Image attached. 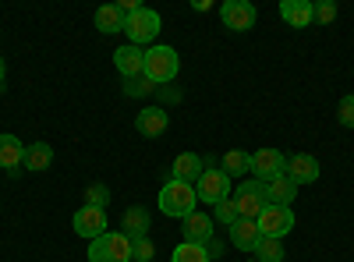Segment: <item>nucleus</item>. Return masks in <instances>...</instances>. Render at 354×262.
I'll return each instance as SVG.
<instances>
[{
	"instance_id": "nucleus-29",
	"label": "nucleus",
	"mask_w": 354,
	"mask_h": 262,
	"mask_svg": "<svg viewBox=\"0 0 354 262\" xmlns=\"http://www.w3.org/2000/svg\"><path fill=\"white\" fill-rule=\"evenodd\" d=\"M106 202H110V191H106V185H88L85 188V206H106Z\"/></svg>"
},
{
	"instance_id": "nucleus-16",
	"label": "nucleus",
	"mask_w": 354,
	"mask_h": 262,
	"mask_svg": "<svg viewBox=\"0 0 354 262\" xmlns=\"http://www.w3.org/2000/svg\"><path fill=\"white\" fill-rule=\"evenodd\" d=\"M227 230H230V245L238 248V252H255V245L262 241L255 220H234Z\"/></svg>"
},
{
	"instance_id": "nucleus-14",
	"label": "nucleus",
	"mask_w": 354,
	"mask_h": 262,
	"mask_svg": "<svg viewBox=\"0 0 354 262\" xmlns=\"http://www.w3.org/2000/svg\"><path fill=\"white\" fill-rule=\"evenodd\" d=\"M280 18L290 28H308L315 21V4H312V0H283V4H280Z\"/></svg>"
},
{
	"instance_id": "nucleus-32",
	"label": "nucleus",
	"mask_w": 354,
	"mask_h": 262,
	"mask_svg": "<svg viewBox=\"0 0 354 262\" xmlns=\"http://www.w3.org/2000/svg\"><path fill=\"white\" fill-rule=\"evenodd\" d=\"M192 8H195V11H209V8H213V0H195Z\"/></svg>"
},
{
	"instance_id": "nucleus-28",
	"label": "nucleus",
	"mask_w": 354,
	"mask_h": 262,
	"mask_svg": "<svg viewBox=\"0 0 354 262\" xmlns=\"http://www.w3.org/2000/svg\"><path fill=\"white\" fill-rule=\"evenodd\" d=\"M153 255H156V248H153V241H149V238L131 241V262H153Z\"/></svg>"
},
{
	"instance_id": "nucleus-19",
	"label": "nucleus",
	"mask_w": 354,
	"mask_h": 262,
	"mask_svg": "<svg viewBox=\"0 0 354 262\" xmlns=\"http://www.w3.org/2000/svg\"><path fill=\"white\" fill-rule=\"evenodd\" d=\"M174 181H185V185H195L198 178H202V170H205V163H202V156L198 153H181L174 160Z\"/></svg>"
},
{
	"instance_id": "nucleus-15",
	"label": "nucleus",
	"mask_w": 354,
	"mask_h": 262,
	"mask_svg": "<svg viewBox=\"0 0 354 262\" xmlns=\"http://www.w3.org/2000/svg\"><path fill=\"white\" fill-rule=\"evenodd\" d=\"M149 227H153L149 209H142V206H128V209H124V220H121V234H124V238H131V241L149 238Z\"/></svg>"
},
{
	"instance_id": "nucleus-4",
	"label": "nucleus",
	"mask_w": 354,
	"mask_h": 262,
	"mask_svg": "<svg viewBox=\"0 0 354 262\" xmlns=\"http://www.w3.org/2000/svg\"><path fill=\"white\" fill-rule=\"evenodd\" d=\"M160 28H163V21H160V15L149 11V8H138L131 18H124V36L131 39V46L153 43V39L160 36Z\"/></svg>"
},
{
	"instance_id": "nucleus-30",
	"label": "nucleus",
	"mask_w": 354,
	"mask_h": 262,
	"mask_svg": "<svg viewBox=\"0 0 354 262\" xmlns=\"http://www.w3.org/2000/svg\"><path fill=\"white\" fill-rule=\"evenodd\" d=\"M337 121H340V128H354V96H344V100H340Z\"/></svg>"
},
{
	"instance_id": "nucleus-26",
	"label": "nucleus",
	"mask_w": 354,
	"mask_h": 262,
	"mask_svg": "<svg viewBox=\"0 0 354 262\" xmlns=\"http://www.w3.org/2000/svg\"><path fill=\"white\" fill-rule=\"evenodd\" d=\"M160 89V85H153L145 75H138V78H124V96H131V100H142V96H153Z\"/></svg>"
},
{
	"instance_id": "nucleus-11",
	"label": "nucleus",
	"mask_w": 354,
	"mask_h": 262,
	"mask_svg": "<svg viewBox=\"0 0 354 262\" xmlns=\"http://www.w3.org/2000/svg\"><path fill=\"white\" fill-rule=\"evenodd\" d=\"M167 124H170V113H167L163 106H142V110L135 113V131H138V135H145V138L163 135V131H167Z\"/></svg>"
},
{
	"instance_id": "nucleus-27",
	"label": "nucleus",
	"mask_w": 354,
	"mask_h": 262,
	"mask_svg": "<svg viewBox=\"0 0 354 262\" xmlns=\"http://www.w3.org/2000/svg\"><path fill=\"white\" fill-rule=\"evenodd\" d=\"M213 220H216V223H223V227H230L234 220H241V216H238V206H234V198L216 202V206H213Z\"/></svg>"
},
{
	"instance_id": "nucleus-10",
	"label": "nucleus",
	"mask_w": 354,
	"mask_h": 262,
	"mask_svg": "<svg viewBox=\"0 0 354 262\" xmlns=\"http://www.w3.org/2000/svg\"><path fill=\"white\" fill-rule=\"evenodd\" d=\"M75 234H82V238H88V241H96L100 234H106V213L100 209V206H82L78 213H75Z\"/></svg>"
},
{
	"instance_id": "nucleus-21",
	"label": "nucleus",
	"mask_w": 354,
	"mask_h": 262,
	"mask_svg": "<svg viewBox=\"0 0 354 262\" xmlns=\"http://www.w3.org/2000/svg\"><path fill=\"white\" fill-rule=\"evenodd\" d=\"M21 160H25V142L15 135H0V167L15 170Z\"/></svg>"
},
{
	"instance_id": "nucleus-31",
	"label": "nucleus",
	"mask_w": 354,
	"mask_h": 262,
	"mask_svg": "<svg viewBox=\"0 0 354 262\" xmlns=\"http://www.w3.org/2000/svg\"><path fill=\"white\" fill-rule=\"evenodd\" d=\"M315 21L319 25L337 21V4H333V0H319V4H315Z\"/></svg>"
},
{
	"instance_id": "nucleus-9",
	"label": "nucleus",
	"mask_w": 354,
	"mask_h": 262,
	"mask_svg": "<svg viewBox=\"0 0 354 262\" xmlns=\"http://www.w3.org/2000/svg\"><path fill=\"white\" fill-rule=\"evenodd\" d=\"M220 18H223V28H230V32H248L259 15L248 0H223Z\"/></svg>"
},
{
	"instance_id": "nucleus-23",
	"label": "nucleus",
	"mask_w": 354,
	"mask_h": 262,
	"mask_svg": "<svg viewBox=\"0 0 354 262\" xmlns=\"http://www.w3.org/2000/svg\"><path fill=\"white\" fill-rule=\"evenodd\" d=\"M223 174L227 178H241V174H248L252 170V156L248 153H241V149H230V153H223Z\"/></svg>"
},
{
	"instance_id": "nucleus-13",
	"label": "nucleus",
	"mask_w": 354,
	"mask_h": 262,
	"mask_svg": "<svg viewBox=\"0 0 354 262\" xmlns=\"http://www.w3.org/2000/svg\"><path fill=\"white\" fill-rule=\"evenodd\" d=\"M142 64H145V50L142 46H117L113 50V68L121 71V78H138L142 75Z\"/></svg>"
},
{
	"instance_id": "nucleus-12",
	"label": "nucleus",
	"mask_w": 354,
	"mask_h": 262,
	"mask_svg": "<svg viewBox=\"0 0 354 262\" xmlns=\"http://www.w3.org/2000/svg\"><path fill=\"white\" fill-rule=\"evenodd\" d=\"M287 178L298 185V188L301 185H315L319 181V160L312 153H294L287 160Z\"/></svg>"
},
{
	"instance_id": "nucleus-17",
	"label": "nucleus",
	"mask_w": 354,
	"mask_h": 262,
	"mask_svg": "<svg viewBox=\"0 0 354 262\" xmlns=\"http://www.w3.org/2000/svg\"><path fill=\"white\" fill-rule=\"evenodd\" d=\"M185 241H192V245H209L213 241V216H205V213H192L188 220H185Z\"/></svg>"
},
{
	"instance_id": "nucleus-1",
	"label": "nucleus",
	"mask_w": 354,
	"mask_h": 262,
	"mask_svg": "<svg viewBox=\"0 0 354 262\" xmlns=\"http://www.w3.org/2000/svg\"><path fill=\"white\" fill-rule=\"evenodd\" d=\"M198 209V195H195V185H185V181H167L160 188V213L170 216V220H188L192 213Z\"/></svg>"
},
{
	"instance_id": "nucleus-20",
	"label": "nucleus",
	"mask_w": 354,
	"mask_h": 262,
	"mask_svg": "<svg viewBox=\"0 0 354 262\" xmlns=\"http://www.w3.org/2000/svg\"><path fill=\"white\" fill-rule=\"evenodd\" d=\"M25 170H32V174H43V170H50V163H53V149L46 142H28L25 145Z\"/></svg>"
},
{
	"instance_id": "nucleus-7",
	"label": "nucleus",
	"mask_w": 354,
	"mask_h": 262,
	"mask_svg": "<svg viewBox=\"0 0 354 262\" xmlns=\"http://www.w3.org/2000/svg\"><path fill=\"white\" fill-rule=\"evenodd\" d=\"M195 195L205 206H216V202L230 198V178L223 170H202V178L195 181Z\"/></svg>"
},
{
	"instance_id": "nucleus-6",
	"label": "nucleus",
	"mask_w": 354,
	"mask_h": 262,
	"mask_svg": "<svg viewBox=\"0 0 354 262\" xmlns=\"http://www.w3.org/2000/svg\"><path fill=\"white\" fill-rule=\"evenodd\" d=\"M234 206H238V216L241 220H259V213L270 206L266 202V185L262 181H241L238 185V191H234Z\"/></svg>"
},
{
	"instance_id": "nucleus-2",
	"label": "nucleus",
	"mask_w": 354,
	"mask_h": 262,
	"mask_svg": "<svg viewBox=\"0 0 354 262\" xmlns=\"http://www.w3.org/2000/svg\"><path fill=\"white\" fill-rule=\"evenodd\" d=\"M177 71H181V57H177L174 46H149V50H145L142 75L149 78L153 85H167V82H174Z\"/></svg>"
},
{
	"instance_id": "nucleus-22",
	"label": "nucleus",
	"mask_w": 354,
	"mask_h": 262,
	"mask_svg": "<svg viewBox=\"0 0 354 262\" xmlns=\"http://www.w3.org/2000/svg\"><path fill=\"white\" fill-rule=\"evenodd\" d=\"M96 28L103 36H110V32H124V18H121V11H117L113 4H103L100 11H96Z\"/></svg>"
},
{
	"instance_id": "nucleus-5",
	"label": "nucleus",
	"mask_w": 354,
	"mask_h": 262,
	"mask_svg": "<svg viewBox=\"0 0 354 262\" xmlns=\"http://www.w3.org/2000/svg\"><path fill=\"white\" fill-rule=\"evenodd\" d=\"M255 227H259V234H262V238L283 241L290 230H294V209H287V206H266V209L259 213Z\"/></svg>"
},
{
	"instance_id": "nucleus-8",
	"label": "nucleus",
	"mask_w": 354,
	"mask_h": 262,
	"mask_svg": "<svg viewBox=\"0 0 354 262\" xmlns=\"http://www.w3.org/2000/svg\"><path fill=\"white\" fill-rule=\"evenodd\" d=\"M252 174H255V181H273V178H283L287 174V156L280 149H259L252 153Z\"/></svg>"
},
{
	"instance_id": "nucleus-24",
	"label": "nucleus",
	"mask_w": 354,
	"mask_h": 262,
	"mask_svg": "<svg viewBox=\"0 0 354 262\" xmlns=\"http://www.w3.org/2000/svg\"><path fill=\"white\" fill-rule=\"evenodd\" d=\"M170 262H209V252H205V245H192V241H181L174 248Z\"/></svg>"
},
{
	"instance_id": "nucleus-33",
	"label": "nucleus",
	"mask_w": 354,
	"mask_h": 262,
	"mask_svg": "<svg viewBox=\"0 0 354 262\" xmlns=\"http://www.w3.org/2000/svg\"><path fill=\"white\" fill-rule=\"evenodd\" d=\"M4 78H8V64H4V57H0V93H4Z\"/></svg>"
},
{
	"instance_id": "nucleus-18",
	"label": "nucleus",
	"mask_w": 354,
	"mask_h": 262,
	"mask_svg": "<svg viewBox=\"0 0 354 262\" xmlns=\"http://www.w3.org/2000/svg\"><path fill=\"white\" fill-rule=\"evenodd\" d=\"M294 198H298V185H294L287 174H283V178L266 181V202H270V206H287L290 209Z\"/></svg>"
},
{
	"instance_id": "nucleus-25",
	"label": "nucleus",
	"mask_w": 354,
	"mask_h": 262,
	"mask_svg": "<svg viewBox=\"0 0 354 262\" xmlns=\"http://www.w3.org/2000/svg\"><path fill=\"white\" fill-rule=\"evenodd\" d=\"M252 255H255L259 262H283V255H287V252H283V245H280V241L262 238V241L255 245V252H252Z\"/></svg>"
},
{
	"instance_id": "nucleus-3",
	"label": "nucleus",
	"mask_w": 354,
	"mask_h": 262,
	"mask_svg": "<svg viewBox=\"0 0 354 262\" xmlns=\"http://www.w3.org/2000/svg\"><path fill=\"white\" fill-rule=\"evenodd\" d=\"M88 262H131V238H124L121 230H106L88 241Z\"/></svg>"
}]
</instances>
